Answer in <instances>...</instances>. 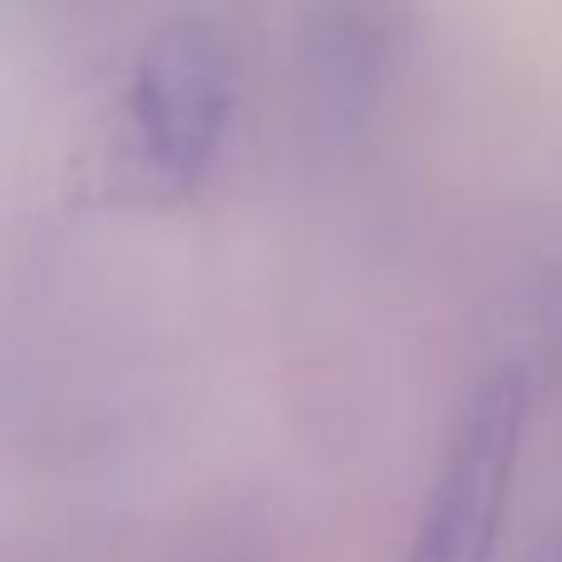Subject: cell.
I'll return each instance as SVG.
<instances>
[{
	"mask_svg": "<svg viewBox=\"0 0 562 562\" xmlns=\"http://www.w3.org/2000/svg\"><path fill=\"white\" fill-rule=\"evenodd\" d=\"M528 429V385L518 366L474 380L445 439L419 533L405 562H494Z\"/></svg>",
	"mask_w": 562,
	"mask_h": 562,
	"instance_id": "cell-2",
	"label": "cell"
},
{
	"mask_svg": "<svg viewBox=\"0 0 562 562\" xmlns=\"http://www.w3.org/2000/svg\"><path fill=\"white\" fill-rule=\"evenodd\" d=\"M237 99L227 35L203 15H178L144 40L128 79V134L138 168L168 198L203 188L223 154Z\"/></svg>",
	"mask_w": 562,
	"mask_h": 562,
	"instance_id": "cell-1",
	"label": "cell"
},
{
	"mask_svg": "<svg viewBox=\"0 0 562 562\" xmlns=\"http://www.w3.org/2000/svg\"><path fill=\"white\" fill-rule=\"evenodd\" d=\"M558 311H562V272H558Z\"/></svg>",
	"mask_w": 562,
	"mask_h": 562,
	"instance_id": "cell-5",
	"label": "cell"
},
{
	"mask_svg": "<svg viewBox=\"0 0 562 562\" xmlns=\"http://www.w3.org/2000/svg\"><path fill=\"white\" fill-rule=\"evenodd\" d=\"M183 562H247V558L243 553H227V548H203V553H193Z\"/></svg>",
	"mask_w": 562,
	"mask_h": 562,
	"instance_id": "cell-4",
	"label": "cell"
},
{
	"mask_svg": "<svg viewBox=\"0 0 562 562\" xmlns=\"http://www.w3.org/2000/svg\"><path fill=\"white\" fill-rule=\"evenodd\" d=\"M419 40V0H306L296 30V109L316 148H356L375 128Z\"/></svg>",
	"mask_w": 562,
	"mask_h": 562,
	"instance_id": "cell-3",
	"label": "cell"
}]
</instances>
